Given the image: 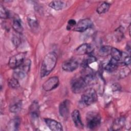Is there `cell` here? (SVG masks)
I'll return each instance as SVG.
<instances>
[{"label": "cell", "mask_w": 131, "mask_h": 131, "mask_svg": "<svg viewBox=\"0 0 131 131\" xmlns=\"http://www.w3.org/2000/svg\"><path fill=\"white\" fill-rule=\"evenodd\" d=\"M97 61L96 58L92 55L89 56L86 58L84 59L81 63V67L83 68H85L89 67V64L96 62Z\"/></svg>", "instance_id": "603a6c76"}, {"label": "cell", "mask_w": 131, "mask_h": 131, "mask_svg": "<svg viewBox=\"0 0 131 131\" xmlns=\"http://www.w3.org/2000/svg\"><path fill=\"white\" fill-rule=\"evenodd\" d=\"M98 96L96 91L90 88L85 90L81 96V101L85 105H90L95 103L97 100Z\"/></svg>", "instance_id": "7a4b0ae2"}, {"label": "cell", "mask_w": 131, "mask_h": 131, "mask_svg": "<svg viewBox=\"0 0 131 131\" xmlns=\"http://www.w3.org/2000/svg\"><path fill=\"white\" fill-rule=\"evenodd\" d=\"M71 117L76 127L79 128H82L83 127V124L81 121L80 114L78 110H75L73 111L71 114Z\"/></svg>", "instance_id": "5bb4252c"}, {"label": "cell", "mask_w": 131, "mask_h": 131, "mask_svg": "<svg viewBox=\"0 0 131 131\" xmlns=\"http://www.w3.org/2000/svg\"><path fill=\"white\" fill-rule=\"evenodd\" d=\"M44 120L46 125L51 130L61 131L63 130L62 126L59 122L51 118H45Z\"/></svg>", "instance_id": "7c38bea8"}, {"label": "cell", "mask_w": 131, "mask_h": 131, "mask_svg": "<svg viewBox=\"0 0 131 131\" xmlns=\"http://www.w3.org/2000/svg\"><path fill=\"white\" fill-rule=\"evenodd\" d=\"M31 67V60L26 59L24 62L18 68L14 69V77L18 79L24 78L29 72Z\"/></svg>", "instance_id": "277c9868"}, {"label": "cell", "mask_w": 131, "mask_h": 131, "mask_svg": "<svg viewBox=\"0 0 131 131\" xmlns=\"http://www.w3.org/2000/svg\"><path fill=\"white\" fill-rule=\"evenodd\" d=\"M12 27L14 31L18 33H21L23 31V27L21 20L18 18H15L13 19Z\"/></svg>", "instance_id": "ffe728a7"}, {"label": "cell", "mask_w": 131, "mask_h": 131, "mask_svg": "<svg viewBox=\"0 0 131 131\" xmlns=\"http://www.w3.org/2000/svg\"><path fill=\"white\" fill-rule=\"evenodd\" d=\"M20 124V120L18 117L12 119L8 124V129L9 130H17Z\"/></svg>", "instance_id": "2e32d148"}, {"label": "cell", "mask_w": 131, "mask_h": 131, "mask_svg": "<svg viewBox=\"0 0 131 131\" xmlns=\"http://www.w3.org/2000/svg\"><path fill=\"white\" fill-rule=\"evenodd\" d=\"M110 55H111L112 58L118 61L122 59V53L116 48H112Z\"/></svg>", "instance_id": "44dd1931"}, {"label": "cell", "mask_w": 131, "mask_h": 131, "mask_svg": "<svg viewBox=\"0 0 131 131\" xmlns=\"http://www.w3.org/2000/svg\"><path fill=\"white\" fill-rule=\"evenodd\" d=\"M112 47L110 46H103L98 51V54L101 57H106L110 55Z\"/></svg>", "instance_id": "7402d4cb"}, {"label": "cell", "mask_w": 131, "mask_h": 131, "mask_svg": "<svg viewBox=\"0 0 131 131\" xmlns=\"http://www.w3.org/2000/svg\"><path fill=\"white\" fill-rule=\"evenodd\" d=\"M94 48L93 46L89 43H83L80 45L75 50V53L78 55L90 54L93 52Z\"/></svg>", "instance_id": "9c48e42d"}, {"label": "cell", "mask_w": 131, "mask_h": 131, "mask_svg": "<svg viewBox=\"0 0 131 131\" xmlns=\"http://www.w3.org/2000/svg\"><path fill=\"white\" fill-rule=\"evenodd\" d=\"M8 83L9 86L13 89H17L20 86L18 79L15 77H13L10 79Z\"/></svg>", "instance_id": "484cf974"}, {"label": "cell", "mask_w": 131, "mask_h": 131, "mask_svg": "<svg viewBox=\"0 0 131 131\" xmlns=\"http://www.w3.org/2000/svg\"><path fill=\"white\" fill-rule=\"evenodd\" d=\"M93 25V22L89 18H84L80 20L76 23V25L73 28L75 31L82 32L91 28Z\"/></svg>", "instance_id": "52a82bcc"}, {"label": "cell", "mask_w": 131, "mask_h": 131, "mask_svg": "<svg viewBox=\"0 0 131 131\" xmlns=\"http://www.w3.org/2000/svg\"><path fill=\"white\" fill-rule=\"evenodd\" d=\"M59 83L58 77L53 76L48 79L42 84V89L45 91H50L56 88Z\"/></svg>", "instance_id": "ba28073f"}, {"label": "cell", "mask_w": 131, "mask_h": 131, "mask_svg": "<svg viewBox=\"0 0 131 131\" xmlns=\"http://www.w3.org/2000/svg\"><path fill=\"white\" fill-rule=\"evenodd\" d=\"M125 124V118L124 117H120L116 119L113 122L111 127H110L111 130H118L121 129L124 127Z\"/></svg>", "instance_id": "9a60e30c"}, {"label": "cell", "mask_w": 131, "mask_h": 131, "mask_svg": "<svg viewBox=\"0 0 131 131\" xmlns=\"http://www.w3.org/2000/svg\"><path fill=\"white\" fill-rule=\"evenodd\" d=\"M0 16L2 18L4 19H6L9 17V12L2 5H1L0 7Z\"/></svg>", "instance_id": "4316f807"}, {"label": "cell", "mask_w": 131, "mask_h": 131, "mask_svg": "<svg viewBox=\"0 0 131 131\" xmlns=\"http://www.w3.org/2000/svg\"><path fill=\"white\" fill-rule=\"evenodd\" d=\"M28 24L32 29H37L38 28V24L35 19L32 18H28Z\"/></svg>", "instance_id": "83f0119b"}, {"label": "cell", "mask_w": 131, "mask_h": 131, "mask_svg": "<svg viewBox=\"0 0 131 131\" xmlns=\"http://www.w3.org/2000/svg\"><path fill=\"white\" fill-rule=\"evenodd\" d=\"M29 114L32 119L38 118L39 115V105L37 101L32 102L29 108Z\"/></svg>", "instance_id": "4fadbf2b"}, {"label": "cell", "mask_w": 131, "mask_h": 131, "mask_svg": "<svg viewBox=\"0 0 131 131\" xmlns=\"http://www.w3.org/2000/svg\"><path fill=\"white\" fill-rule=\"evenodd\" d=\"M110 6L111 5L109 3L105 2H103L101 3L97 7L96 11L98 14L105 13L108 11Z\"/></svg>", "instance_id": "ac0fdd59"}, {"label": "cell", "mask_w": 131, "mask_h": 131, "mask_svg": "<svg viewBox=\"0 0 131 131\" xmlns=\"http://www.w3.org/2000/svg\"><path fill=\"white\" fill-rule=\"evenodd\" d=\"M70 101L69 100H64L61 102L59 106V112L60 116L63 118H67L69 114Z\"/></svg>", "instance_id": "8fae6325"}, {"label": "cell", "mask_w": 131, "mask_h": 131, "mask_svg": "<svg viewBox=\"0 0 131 131\" xmlns=\"http://www.w3.org/2000/svg\"><path fill=\"white\" fill-rule=\"evenodd\" d=\"M26 55V53L20 52L11 57L8 62L9 67L14 70L19 67L25 61Z\"/></svg>", "instance_id": "8992f818"}, {"label": "cell", "mask_w": 131, "mask_h": 131, "mask_svg": "<svg viewBox=\"0 0 131 131\" xmlns=\"http://www.w3.org/2000/svg\"><path fill=\"white\" fill-rule=\"evenodd\" d=\"M88 84L82 77H78L74 78L71 82V89L75 94L83 92L86 90Z\"/></svg>", "instance_id": "5b68a950"}, {"label": "cell", "mask_w": 131, "mask_h": 131, "mask_svg": "<svg viewBox=\"0 0 131 131\" xmlns=\"http://www.w3.org/2000/svg\"><path fill=\"white\" fill-rule=\"evenodd\" d=\"M22 106L21 101H19L13 105H11L10 107V111L13 113H17L20 111Z\"/></svg>", "instance_id": "cb8c5ba5"}, {"label": "cell", "mask_w": 131, "mask_h": 131, "mask_svg": "<svg viewBox=\"0 0 131 131\" xmlns=\"http://www.w3.org/2000/svg\"><path fill=\"white\" fill-rule=\"evenodd\" d=\"M118 66V61L111 58L105 67V70L108 72H113L116 70Z\"/></svg>", "instance_id": "d6986e66"}, {"label": "cell", "mask_w": 131, "mask_h": 131, "mask_svg": "<svg viewBox=\"0 0 131 131\" xmlns=\"http://www.w3.org/2000/svg\"><path fill=\"white\" fill-rule=\"evenodd\" d=\"M122 57L123 58V63L124 64V66H129L130 63V57L129 56H128L127 55H126L125 56H123V53H122Z\"/></svg>", "instance_id": "f1b7e54d"}, {"label": "cell", "mask_w": 131, "mask_h": 131, "mask_svg": "<svg viewBox=\"0 0 131 131\" xmlns=\"http://www.w3.org/2000/svg\"><path fill=\"white\" fill-rule=\"evenodd\" d=\"M123 29V28H122V27H120L115 31L114 35L116 37L117 41H120L123 37L124 33Z\"/></svg>", "instance_id": "d4e9b609"}, {"label": "cell", "mask_w": 131, "mask_h": 131, "mask_svg": "<svg viewBox=\"0 0 131 131\" xmlns=\"http://www.w3.org/2000/svg\"><path fill=\"white\" fill-rule=\"evenodd\" d=\"M66 4L61 1H53L49 4L50 7L57 11L63 9L66 7Z\"/></svg>", "instance_id": "e0dca14e"}, {"label": "cell", "mask_w": 131, "mask_h": 131, "mask_svg": "<svg viewBox=\"0 0 131 131\" xmlns=\"http://www.w3.org/2000/svg\"><path fill=\"white\" fill-rule=\"evenodd\" d=\"M101 116L97 112H89L86 116V125L90 129H94L98 127L101 123Z\"/></svg>", "instance_id": "3957f363"}, {"label": "cell", "mask_w": 131, "mask_h": 131, "mask_svg": "<svg viewBox=\"0 0 131 131\" xmlns=\"http://www.w3.org/2000/svg\"><path fill=\"white\" fill-rule=\"evenodd\" d=\"M121 89V87L120 86L119 84H117V83H115L114 84L112 85V90L113 91H118V90H120Z\"/></svg>", "instance_id": "1f68e13d"}, {"label": "cell", "mask_w": 131, "mask_h": 131, "mask_svg": "<svg viewBox=\"0 0 131 131\" xmlns=\"http://www.w3.org/2000/svg\"><path fill=\"white\" fill-rule=\"evenodd\" d=\"M76 21L74 19H70L69 20L68 22V26H67V29H73V28L76 25Z\"/></svg>", "instance_id": "f546056e"}, {"label": "cell", "mask_w": 131, "mask_h": 131, "mask_svg": "<svg viewBox=\"0 0 131 131\" xmlns=\"http://www.w3.org/2000/svg\"><path fill=\"white\" fill-rule=\"evenodd\" d=\"M12 41L14 46H18L20 43V39L17 36H14L12 38Z\"/></svg>", "instance_id": "4dcf8cb0"}, {"label": "cell", "mask_w": 131, "mask_h": 131, "mask_svg": "<svg viewBox=\"0 0 131 131\" xmlns=\"http://www.w3.org/2000/svg\"><path fill=\"white\" fill-rule=\"evenodd\" d=\"M79 64L75 59H70L65 61L62 65V69L67 72H73L77 69Z\"/></svg>", "instance_id": "30bf717a"}, {"label": "cell", "mask_w": 131, "mask_h": 131, "mask_svg": "<svg viewBox=\"0 0 131 131\" xmlns=\"http://www.w3.org/2000/svg\"><path fill=\"white\" fill-rule=\"evenodd\" d=\"M57 60L56 54L54 52L48 53L44 57L41 63L40 74L41 77L48 75L54 69Z\"/></svg>", "instance_id": "6da1fadb"}]
</instances>
